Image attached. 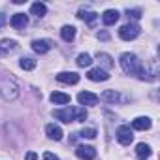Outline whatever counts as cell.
Segmentation results:
<instances>
[{
  "label": "cell",
  "mask_w": 160,
  "mask_h": 160,
  "mask_svg": "<svg viewBox=\"0 0 160 160\" xmlns=\"http://www.w3.org/2000/svg\"><path fill=\"white\" fill-rule=\"evenodd\" d=\"M119 62H121V68H122L124 73H128V75H139L141 79H145V68H143L141 60L134 53H122L121 58H119Z\"/></svg>",
  "instance_id": "obj_1"
},
{
  "label": "cell",
  "mask_w": 160,
  "mask_h": 160,
  "mask_svg": "<svg viewBox=\"0 0 160 160\" xmlns=\"http://www.w3.org/2000/svg\"><path fill=\"white\" fill-rule=\"evenodd\" d=\"M0 96L6 102H13L19 98V85L10 75H0Z\"/></svg>",
  "instance_id": "obj_2"
},
{
  "label": "cell",
  "mask_w": 160,
  "mask_h": 160,
  "mask_svg": "<svg viewBox=\"0 0 160 160\" xmlns=\"http://www.w3.org/2000/svg\"><path fill=\"white\" fill-rule=\"evenodd\" d=\"M119 36L122 38V40H126V42H130V40H136L138 36H139V27L138 25H124V27H121V30H119Z\"/></svg>",
  "instance_id": "obj_3"
},
{
  "label": "cell",
  "mask_w": 160,
  "mask_h": 160,
  "mask_svg": "<svg viewBox=\"0 0 160 160\" xmlns=\"http://www.w3.org/2000/svg\"><path fill=\"white\" fill-rule=\"evenodd\" d=\"M117 139H119L121 145H130L132 139H134V132L130 130V126H126V124L119 126L117 128Z\"/></svg>",
  "instance_id": "obj_4"
},
{
  "label": "cell",
  "mask_w": 160,
  "mask_h": 160,
  "mask_svg": "<svg viewBox=\"0 0 160 160\" xmlns=\"http://www.w3.org/2000/svg\"><path fill=\"white\" fill-rule=\"evenodd\" d=\"M77 102L81 106H96L100 102V96L94 94V92H89V91H83L77 94Z\"/></svg>",
  "instance_id": "obj_5"
},
{
  "label": "cell",
  "mask_w": 160,
  "mask_h": 160,
  "mask_svg": "<svg viewBox=\"0 0 160 160\" xmlns=\"http://www.w3.org/2000/svg\"><path fill=\"white\" fill-rule=\"evenodd\" d=\"M75 154H77V158H81V160H92V158H96V151L91 145H79L75 149Z\"/></svg>",
  "instance_id": "obj_6"
},
{
  "label": "cell",
  "mask_w": 160,
  "mask_h": 160,
  "mask_svg": "<svg viewBox=\"0 0 160 160\" xmlns=\"http://www.w3.org/2000/svg\"><path fill=\"white\" fill-rule=\"evenodd\" d=\"M87 77L91 79V81H94V83L108 81V79H109L108 72H106V70H102V68H91V70L87 72Z\"/></svg>",
  "instance_id": "obj_7"
},
{
  "label": "cell",
  "mask_w": 160,
  "mask_h": 160,
  "mask_svg": "<svg viewBox=\"0 0 160 160\" xmlns=\"http://www.w3.org/2000/svg\"><path fill=\"white\" fill-rule=\"evenodd\" d=\"M57 81L66 83V85H75L79 81V75L75 72H60V73H57Z\"/></svg>",
  "instance_id": "obj_8"
},
{
  "label": "cell",
  "mask_w": 160,
  "mask_h": 160,
  "mask_svg": "<svg viewBox=\"0 0 160 160\" xmlns=\"http://www.w3.org/2000/svg\"><path fill=\"white\" fill-rule=\"evenodd\" d=\"M55 119L62 121V122H73V109L72 108H64V109H57L53 111Z\"/></svg>",
  "instance_id": "obj_9"
},
{
  "label": "cell",
  "mask_w": 160,
  "mask_h": 160,
  "mask_svg": "<svg viewBox=\"0 0 160 160\" xmlns=\"http://www.w3.org/2000/svg\"><path fill=\"white\" fill-rule=\"evenodd\" d=\"M30 45H32V49H34L36 53H40V55H45V53L53 47V43H51L49 40H34Z\"/></svg>",
  "instance_id": "obj_10"
},
{
  "label": "cell",
  "mask_w": 160,
  "mask_h": 160,
  "mask_svg": "<svg viewBox=\"0 0 160 160\" xmlns=\"http://www.w3.org/2000/svg\"><path fill=\"white\" fill-rule=\"evenodd\" d=\"M45 134H47V138L49 139H55V141H60L62 139V128L58 126V124H47L45 126Z\"/></svg>",
  "instance_id": "obj_11"
},
{
  "label": "cell",
  "mask_w": 160,
  "mask_h": 160,
  "mask_svg": "<svg viewBox=\"0 0 160 160\" xmlns=\"http://www.w3.org/2000/svg\"><path fill=\"white\" fill-rule=\"evenodd\" d=\"M119 17H121V15H119L117 10H106V12L102 13V23L109 27V25H115V23L119 21Z\"/></svg>",
  "instance_id": "obj_12"
},
{
  "label": "cell",
  "mask_w": 160,
  "mask_h": 160,
  "mask_svg": "<svg viewBox=\"0 0 160 160\" xmlns=\"http://www.w3.org/2000/svg\"><path fill=\"white\" fill-rule=\"evenodd\" d=\"M10 23H12V27L13 28H25L27 25H28V17L25 15V13H15V15H12V19H10Z\"/></svg>",
  "instance_id": "obj_13"
},
{
  "label": "cell",
  "mask_w": 160,
  "mask_h": 160,
  "mask_svg": "<svg viewBox=\"0 0 160 160\" xmlns=\"http://www.w3.org/2000/svg\"><path fill=\"white\" fill-rule=\"evenodd\" d=\"M17 49V42L15 40H2L0 42V55H10Z\"/></svg>",
  "instance_id": "obj_14"
},
{
  "label": "cell",
  "mask_w": 160,
  "mask_h": 160,
  "mask_svg": "<svg viewBox=\"0 0 160 160\" xmlns=\"http://www.w3.org/2000/svg\"><path fill=\"white\" fill-rule=\"evenodd\" d=\"M151 124H152V122H151L149 117H138V119L132 121V128H134V130H149Z\"/></svg>",
  "instance_id": "obj_15"
},
{
  "label": "cell",
  "mask_w": 160,
  "mask_h": 160,
  "mask_svg": "<svg viewBox=\"0 0 160 160\" xmlns=\"http://www.w3.org/2000/svg\"><path fill=\"white\" fill-rule=\"evenodd\" d=\"M30 13L36 15V17H43V15L47 13V6H45L43 2H34V4L30 6Z\"/></svg>",
  "instance_id": "obj_16"
},
{
  "label": "cell",
  "mask_w": 160,
  "mask_h": 160,
  "mask_svg": "<svg viewBox=\"0 0 160 160\" xmlns=\"http://www.w3.org/2000/svg\"><path fill=\"white\" fill-rule=\"evenodd\" d=\"M51 102L57 104V106H64V104L70 102V94H66V92H53L51 94Z\"/></svg>",
  "instance_id": "obj_17"
},
{
  "label": "cell",
  "mask_w": 160,
  "mask_h": 160,
  "mask_svg": "<svg viewBox=\"0 0 160 160\" xmlns=\"http://www.w3.org/2000/svg\"><path fill=\"white\" fill-rule=\"evenodd\" d=\"M136 154H138L139 160H145V158L151 156V147H149L147 143H138V147H136Z\"/></svg>",
  "instance_id": "obj_18"
},
{
  "label": "cell",
  "mask_w": 160,
  "mask_h": 160,
  "mask_svg": "<svg viewBox=\"0 0 160 160\" xmlns=\"http://www.w3.org/2000/svg\"><path fill=\"white\" fill-rule=\"evenodd\" d=\"M60 36H62V40H64V42H72V40L75 38V27H72V25H66V27H62V30H60Z\"/></svg>",
  "instance_id": "obj_19"
},
{
  "label": "cell",
  "mask_w": 160,
  "mask_h": 160,
  "mask_svg": "<svg viewBox=\"0 0 160 160\" xmlns=\"http://www.w3.org/2000/svg\"><path fill=\"white\" fill-rule=\"evenodd\" d=\"M96 60L100 62L102 68H108V70L113 68V58H111L108 53H98V55H96Z\"/></svg>",
  "instance_id": "obj_20"
},
{
  "label": "cell",
  "mask_w": 160,
  "mask_h": 160,
  "mask_svg": "<svg viewBox=\"0 0 160 160\" xmlns=\"http://www.w3.org/2000/svg\"><path fill=\"white\" fill-rule=\"evenodd\" d=\"M102 100H106V102H109V104H115V102L119 100V92L113 91V89H108V91L102 92Z\"/></svg>",
  "instance_id": "obj_21"
},
{
  "label": "cell",
  "mask_w": 160,
  "mask_h": 160,
  "mask_svg": "<svg viewBox=\"0 0 160 160\" xmlns=\"http://www.w3.org/2000/svg\"><path fill=\"white\" fill-rule=\"evenodd\" d=\"M77 17L83 19V21H87V23H94V21H96V13L91 12V10H79Z\"/></svg>",
  "instance_id": "obj_22"
},
{
  "label": "cell",
  "mask_w": 160,
  "mask_h": 160,
  "mask_svg": "<svg viewBox=\"0 0 160 160\" xmlns=\"http://www.w3.org/2000/svg\"><path fill=\"white\" fill-rule=\"evenodd\" d=\"M77 66L79 68H89L91 64H92V58H91V55H87V53H81V55H79L77 57Z\"/></svg>",
  "instance_id": "obj_23"
},
{
  "label": "cell",
  "mask_w": 160,
  "mask_h": 160,
  "mask_svg": "<svg viewBox=\"0 0 160 160\" xmlns=\"http://www.w3.org/2000/svg\"><path fill=\"white\" fill-rule=\"evenodd\" d=\"M19 66H21L23 70H34V68H36V60H34V58H28V57H23V58L19 60Z\"/></svg>",
  "instance_id": "obj_24"
},
{
  "label": "cell",
  "mask_w": 160,
  "mask_h": 160,
  "mask_svg": "<svg viewBox=\"0 0 160 160\" xmlns=\"http://www.w3.org/2000/svg\"><path fill=\"white\" fill-rule=\"evenodd\" d=\"M73 109V121H85L87 119V111H85V108H72Z\"/></svg>",
  "instance_id": "obj_25"
},
{
  "label": "cell",
  "mask_w": 160,
  "mask_h": 160,
  "mask_svg": "<svg viewBox=\"0 0 160 160\" xmlns=\"http://www.w3.org/2000/svg\"><path fill=\"white\" fill-rule=\"evenodd\" d=\"M79 136L87 138V139H92V138H96V130L94 128H83L81 132H79Z\"/></svg>",
  "instance_id": "obj_26"
},
{
  "label": "cell",
  "mask_w": 160,
  "mask_h": 160,
  "mask_svg": "<svg viewBox=\"0 0 160 160\" xmlns=\"http://www.w3.org/2000/svg\"><path fill=\"white\" fill-rule=\"evenodd\" d=\"M126 13H128V17H130V15H132V17H134V19H139V17H141V15H139V10H132V12H130V10H128V12H126Z\"/></svg>",
  "instance_id": "obj_27"
},
{
  "label": "cell",
  "mask_w": 160,
  "mask_h": 160,
  "mask_svg": "<svg viewBox=\"0 0 160 160\" xmlns=\"http://www.w3.org/2000/svg\"><path fill=\"white\" fill-rule=\"evenodd\" d=\"M43 160H58V156H55L53 152H43Z\"/></svg>",
  "instance_id": "obj_28"
},
{
  "label": "cell",
  "mask_w": 160,
  "mask_h": 160,
  "mask_svg": "<svg viewBox=\"0 0 160 160\" xmlns=\"http://www.w3.org/2000/svg\"><path fill=\"white\" fill-rule=\"evenodd\" d=\"M27 160H38V154H36V152H32V151H30V152H28V154H27Z\"/></svg>",
  "instance_id": "obj_29"
},
{
  "label": "cell",
  "mask_w": 160,
  "mask_h": 160,
  "mask_svg": "<svg viewBox=\"0 0 160 160\" xmlns=\"http://www.w3.org/2000/svg\"><path fill=\"white\" fill-rule=\"evenodd\" d=\"M6 21H8V19H6V15H4V13H0V27H4V25H6Z\"/></svg>",
  "instance_id": "obj_30"
},
{
  "label": "cell",
  "mask_w": 160,
  "mask_h": 160,
  "mask_svg": "<svg viewBox=\"0 0 160 160\" xmlns=\"http://www.w3.org/2000/svg\"><path fill=\"white\" fill-rule=\"evenodd\" d=\"M98 38H100V40H108L109 34H108V32H98Z\"/></svg>",
  "instance_id": "obj_31"
}]
</instances>
